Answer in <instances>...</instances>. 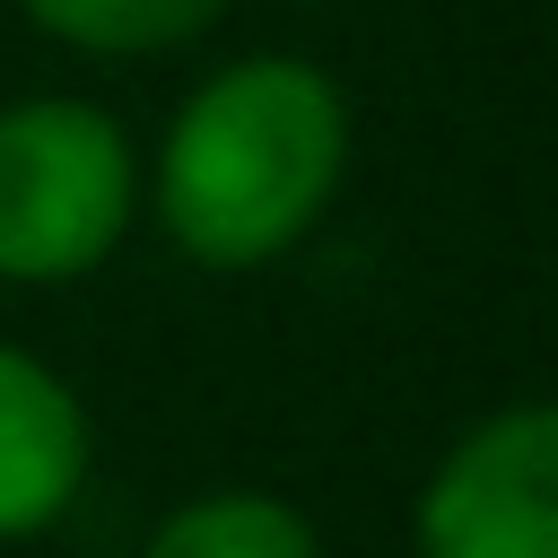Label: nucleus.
Returning <instances> with one entry per match:
<instances>
[{
    "label": "nucleus",
    "mask_w": 558,
    "mask_h": 558,
    "mask_svg": "<svg viewBox=\"0 0 558 558\" xmlns=\"http://www.w3.org/2000/svg\"><path fill=\"white\" fill-rule=\"evenodd\" d=\"M52 44L70 52H105V61H140V52H174L192 35H209L227 17V0H17Z\"/></svg>",
    "instance_id": "obj_6"
},
{
    "label": "nucleus",
    "mask_w": 558,
    "mask_h": 558,
    "mask_svg": "<svg viewBox=\"0 0 558 558\" xmlns=\"http://www.w3.org/2000/svg\"><path fill=\"white\" fill-rule=\"evenodd\" d=\"M140 218V148L87 96L0 105V279L61 288L113 262Z\"/></svg>",
    "instance_id": "obj_2"
},
{
    "label": "nucleus",
    "mask_w": 558,
    "mask_h": 558,
    "mask_svg": "<svg viewBox=\"0 0 558 558\" xmlns=\"http://www.w3.org/2000/svg\"><path fill=\"white\" fill-rule=\"evenodd\" d=\"M140 558H323V541L270 488H209V497H183L140 541Z\"/></svg>",
    "instance_id": "obj_5"
},
{
    "label": "nucleus",
    "mask_w": 558,
    "mask_h": 558,
    "mask_svg": "<svg viewBox=\"0 0 558 558\" xmlns=\"http://www.w3.org/2000/svg\"><path fill=\"white\" fill-rule=\"evenodd\" d=\"M340 183H349V96L323 61L296 52H244L209 70L174 105L140 174L157 227L201 270H262L296 253L340 201Z\"/></svg>",
    "instance_id": "obj_1"
},
{
    "label": "nucleus",
    "mask_w": 558,
    "mask_h": 558,
    "mask_svg": "<svg viewBox=\"0 0 558 558\" xmlns=\"http://www.w3.org/2000/svg\"><path fill=\"white\" fill-rule=\"evenodd\" d=\"M418 558H558V410L514 401L462 427L418 506Z\"/></svg>",
    "instance_id": "obj_3"
},
{
    "label": "nucleus",
    "mask_w": 558,
    "mask_h": 558,
    "mask_svg": "<svg viewBox=\"0 0 558 558\" xmlns=\"http://www.w3.org/2000/svg\"><path fill=\"white\" fill-rule=\"evenodd\" d=\"M87 410L78 392L17 340H0V541L52 532L87 488Z\"/></svg>",
    "instance_id": "obj_4"
}]
</instances>
